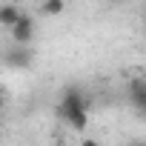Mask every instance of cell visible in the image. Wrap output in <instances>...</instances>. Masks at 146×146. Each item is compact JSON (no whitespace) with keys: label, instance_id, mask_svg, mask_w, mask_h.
Instances as JSON below:
<instances>
[{"label":"cell","instance_id":"8992f818","mask_svg":"<svg viewBox=\"0 0 146 146\" xmlns=\"http://www.w3.org/2000/svg\"><path fill=\"white\" fill-rule=\"evenodd\" d=\"M63 9H66L63 0H49V3H43V6H40V12H43V15H60Z\"/></svg>","mask_w":146,"mask_h":146},{"label":"cell","instance_id":"52a82bcc","mask_svg":"<svg viewBox=\"0 0 146 146\" xmlns=\"http://www.w3.org/2000/svg\"><path fill=\"white\" fill-rule=\"evenodd\" d=\"M80 146H100V143H98V140H92V137H86V140H83Z\"/></svg>","mask_w":146,"mask_h":146},{"label":"cell","instance_id":"5b68a950","mask_svg":"<svg viewBox=\"0 0 146 146\" xmlns=\"http://www.w3.org/2000/svg\"><path fill=\"white\" fill-rule=\"evenodd\" d=\"M20 15H23V9H17V6H0V23L9 29L20 20Z\"/></svg>","mask_w":146,"mask_h":146},{"label":"cell","instance_id":"ba28073f","mask_svg":"<svg viewBox=\"0 0 146 146\" xmlns=\"http://www.w3.org/2000/svg\"><path fill=\"white\" fill-rule=\"evenodd\" d=\"M3 103H6V98H3V89H0V115H3Z\"/></svg>","mask_w":146,"mask_h":146},{"label":"cell","instance_id":"3957f363","mask_svg":"<svg viewBox=\"0 0 146 146\" xmlns=\"http://www.w3.org/2000/svg\"><path fill=\"white\" fill-rule=\"evenodd\" d=\"M32 60H35V54L29 46H12L6 52V63L12 69H26V66H32Z\"/></svg>","mask_w":146,"mask_h":146},{"label":"cell","instance_id":"7a4b0ae2","mask_svg":"<svg viewBox=\"0 0 146 146\" xmlns=\"http://www.w3.org/2000/svg\"><path fill=\"white\" fill-rule=\"evenodd\" d=\"M9 32H12L15 46H29V43H32V37H35V23H32V17L23 12V15H20V20H17Z\"/></svg>","mask_w":146,"mask_h":146},{"label":"cell","instance_id":"6da1fadb","mask_svg":"<svg viewBox=\"0 0 146 146\" xmlns=\"http://www.w3.org/2000/svg\"><path fill=\"white\" fill-rule=\"evenodd\" d=\"M54 112H57L60 120H66L75 132H83L86 123H89V109H86V98H83L80 89H66Z\"/></svg>","mask_w":146,"mask_h":146},{"label":"cell","instance_id":"9c48e42d","mask_svg":"<svg viewBox=\"0 0 146 146\" xmlns=\"http://www.w3.org/2000/svg\"><path fill=\"white\" fill-rule=\"evenodd\" d=\"M135 146H143V143H135Z\"/></svg>","mask_w":146,"mask_h":146},{"label":"cell","instance_id":"277c9868","mask_svg":"<svg viewBox=\"0 0 146 146\" xmlns=\"http://www.w3.org/2000/svg\"><path fill=\"white\" fill-rule=\"evenodd\" d=\"M129 100L135 103L137 112H146V80L143 78H135L129 83Z\"/></svg>","mask_w":146,"mask_h":146}]
</instances>
